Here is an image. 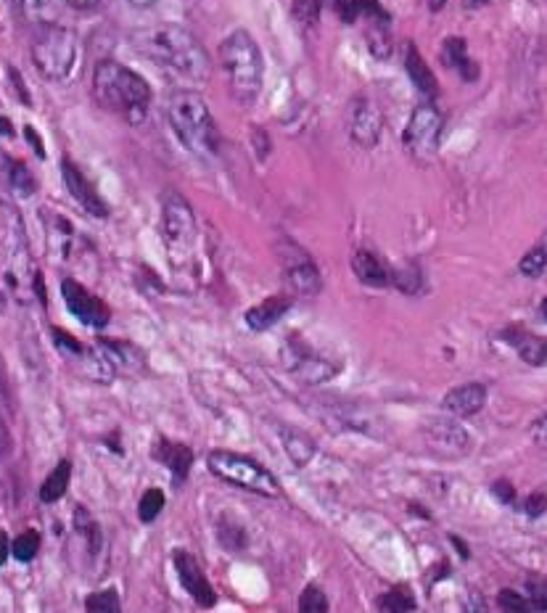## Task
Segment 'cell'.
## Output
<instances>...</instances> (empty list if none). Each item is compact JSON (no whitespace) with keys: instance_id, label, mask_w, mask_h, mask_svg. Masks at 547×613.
I'll use <instances>...</instances> for the list:
<instances>
[{"instance_id":"1","label":"cell","mask_w":547,"mask_h":613,"mask_svg":"<svg viewBox=\"0 0 547 613\" xmlns=\"http://www.w3.org/2000/svg\"><path fill=\"white\" fill-rule=\"evenodd\" d=\"M133 45L151 64L175 74L180 80L207 82L212 74L207 48L196 40V35L178 24H159L151 30L135 32Z\"/></svg>"},{"instance_id":"2","label":"cell","mask_w":547,"mask_h":613,"mask_svg":"<svg viewBox=\"0 0 547 613\" xmlns=\"http://www.w3.org/2000/svg\"><path fill=\"white\" fill-rule=\"evenodd\" d=\"M93 96L106 111L127 119L130 125L146 122L151 88L141 74H135L133 69L119 64V61H98L96 72H93Z\"/></svg>"},{"instance_id":"3","label":"cell","mask_w":547,"mask_h":613,"mask_svg":"<svg viewBox=\"0 0 547 613\" xmlns=\"http://www.w3.org/2000/svg\"><path fill=\"white\" fill-rule=\"evenodd\" d=\"M167 122H170L172 133L178 135V141L193 156L209 159V156L217 154L220 135H217L212 111H209L207 101L199 93H193V90L170 93V98H167Z\"/></svg>"},{"instance_id":"4","label":"cell","mask_w":547,"mask_h":613,"mask_svg":"<svg viewBox=\"0 0 547 613\" xmlns=\"http://www.w3.org/2000/svg\"><path fill=\"white\" fill-rule=\"evenodd\" d=\"M222 69L228 74L230 93L238 104H254L265 80V61L259 45L246 30L230 32L220 43Z\"/></svg>"},{"instance_id":"5","label":"cell","mask_w":547,"mask_h":613,"mask_svg":"<svg viewBox=\"0 0 547 613\" xmlns=\"http://www.w3.org/2000/svg\"><path fill=\"white\" fill-rule=\"evenodd\" d=\"M32 64L45 80H67L77 64V35L61 24H40L32 37Z\"/></svg>"},{"instance_id":"6","label":"cell","mask_w":547,"mask_h":613,"mask_svg":"<svg viewBox=\"0 0 547 613\" xmlns=\"http://www.w3.org/2000/svg\"><path fill=\"white\" fill-rule=\"evenodd\" d=\"M209 471L215 473L217 479L228 481L233 487L249 489L254 495L262 497H278L281 495V487L278 481L273 479V473L265 471L262 466H257L252 458L246 455H238V452L228 450H215L207 458Z\"/></svg>"},{"instance_id":"7","label":"cell","mask_w":547,"mask_h":613,"mask_svg":"<svg viewBox=\"0 0 547 613\" xmlns=\"http://www.w3.org/2000/svg\"><path fill=\"white\" fill-rule=\"evenodd\" d=\"M444 119L439 114L437 106L421 104L418 109L410 114V122L405 127V146L410 154L421 156V159H429V156L437 154L439 135H442Z\"/></svg>"},{"instance_id":"8","label":"cell","mask_w":547,"mask_h":613,"mask_svg":"<svg viewBox=\"0 0 547 613\" xmlns=\"http://www.w3.org/2000/svg\"><path fill=\"white\" fill-rule=\"evenodd\" d=\"M162 230L172 249H188L196 236V217L191 204L178 191H164L162 196Z\"/></svg>"},{"instance_id":"9","label":"cell","mask_w":547,"mask_h":613,"mask_svg":"<svg viewBox=\"0 0 547 613\" xmlns=\"http://www.w3.org/2000/svg\"><path fill=\"white\" fill-rule=\"evenodd\" d=\"M283 362L286 368L294 373L296 378H302L307 384H323L328 378L336 376V365L326 357L315 355L304 341L291 339L286 347H283Z\"/></svg>"},{"instance_id":"10","label":"cell","mask_w":547,"mask_h":613,"mask_svg":"<svg viewBox=\"0 0 547 613\" xmlns=\"http://www.w3.org/2000/svg\"><path fill=\"white\" fill-rule=\"evenodd\" d=\"M423 436H426V444H429L431 450L444 455V458H463L471 450L468 431L460 423H455V415L431 421L426 431H423Z\"/></svg>"},{"instance_id":"11","label":"cell","mask_w":547,"mask_h":613,"mask_svg":"<svg viewBox=\"0 0 547 613\" xmlns=\"http://www.w3.org/2000/svg\"><path fill=\"white\" fill-rule=\"evenodd\" d=\"M61 296H64V302H67L69 312H72L80 323L90 325V328H104V325L109 323V307H106L98 296L82 289L80 283L72 281V278L61 283Z\"/></svg>"},{"instance_id":"12","label":"cell","mask_w":547,"mask_h":613,"mask_svg":"<svg viewBox=\"0 0 547 613\" xmlns=\"http://www.w3.org/2000/svg\"><path fill=\"white\" fill-rule=\"evenodd\" d=\"M381 127H384V117L378 106L365 96H357L349 104V135L360 148H373L381 138Z\"/></svg>"},{"instance_id":"13","label":"cell","mask_w":547,"mask_h":613,"mask_svg":"<svg viewBox=\"0 0 547 613\" xmlns=\"http://www.w3.org/2000/svg\"><path fill=\"white\" fill-rule=\"evenodd\" d=\"M61 175H64V183H67L69 196H72V199L77 201V204H80L88 215L109 217V207H106V201L98 196L93 183L82 175V170L72 162V159H64V162H61Z\"/></svg>"},{"instance_id":"14","label":"cell","mask_w":547,"mask_h":613,"mask_svg":"<svg viewBox=\"0 0 547 613\" xmlns=\"http://www.w3.org/2000/svg\"><path fill=\"white\" fill-rule=\"evenodd\" d=\"M175 571L183 584V590L191 595L201 608H212L217 603V595L209 584L207 574L201 571L199 561L191 553H175Z\"/></svg>"},{"instance_id":"15","label":"cell","mask_w":547,"mask_h":613,"mask_svg":"<svg viewBox=\"0 0 547 613\" xmlns=\"http://www.w3.org/2000/svg\"><path fill=\"white\" fill-rule=\"evenodd\" d=\"M484 405H487V386L484 384L455 386L442 402L444 413L455 415V418H471V415L481 413Z\"/></svg>"},{"instance_id":"16","label":"cell","mask_w":547,"mask_h":613,"mask_svg":"<svg viewBox=\"0 0 547 613\" xmlns=\"http://www.w3.org/2000/svg\"><path fill=\"white\" fill-rule=\"evenodd\" d=\"M154 460H159V463L170 468L175 484H183L193 466V452L188 450L185 444L170 442V439L159 436V442L154 444Z\"/></svg>"},{"instance_id":"17","label":"cell","mask_w":547,"mask_h":613,"mask_svg":"<svg viewBox=\"0 0 547 613\" xmlns=\"http://www.w3.org/2000/svg\"><path fill=\"white\" fill-rule=\"evenodd\" d=\"M286 283L296 296H318L320 294V273L310 257L299 254L296 262H286Z\"/></svg>"},{"instance_id":"18","label":"cell","mask_w":547,"mask_h":613,"mask_svg":"<svg viewBox=\"0 0 547 613\" xmlns=\"http://www.w3.org/2000/svg\"><path fill=\"white\" fill-rule=\"evenodd\" d=\"M352 270L360 278V283L370 286V289H386L392 283V270L386 267V262L378 254L360 249L352 259Z\"/></svg>"},{"instance_id":"19","label":"cell","mask_w":547,"mask_h":613,"mask_svg":"<svg viewBox=\"0 0 547 613\" xmlns=\"http://www.w3.org/2000/svg\"><path fill=\"white\" fill-rule=\"evenodd\" d=\"M0 178L8 185V191L16 193L19 199H27L37 191V180L30 172V167L19 159H11L8 154L0 151Z\"/></svg>"},{"instance_id":"20","label":"cell","mask_w":547,"mask_h":613,"mask_svg":"<svg viewBox=\"0 0 547 613\" xmlns=\"http://www.w3.org/2000/svg\"><path fill=\"white\" fill-rule=\"evenodd\" d=\"M442 64L447 69H455L466 82L479 80V64H474L471 56H468L466 40H463V37H447V40H444Z\"/></svg>"},{"instance_id":"21","label":"cell","mask_w":547,"mask_h":613,"mask_svg":"<svg viewBox=\"0 0 547 613\" xmlns=\"http://www.w3.org/2000/svg\"><path fill=\"white\" fill-rule=\"evenodd\" d=\"M289 310L291 296H270V299L259 302L257 307L246 312V325H249L252 331H267V328H273Z\"/></svg>"},{"instance_id":"22","label":"cell","mask_w":547,"mask_h":613,"mask_svg":"<svg viewBox=\"0 0 547 613\" xmlns=\"http://www.w3.org/2000/svg\"><path fill=\"white\" fill-rule=\"evenodd\" d=\"M405 69H407V77H410V82H413L415 88L421 90L423 96H437L439 93L437 77H434V72L429 69L426 59H423L421 51H418L413 43L407 45V51H405Z\"/></svg>"},{"instance_id":"23","label":"cell","mask_w":547,"mask_h":613,"mask_svg":"<svg viewBox=\"0 0 547 613\" xmlns=\"http://www.w3.org/2000/svg\"><path fill=\"white\" fill-rule=\"evenodd\" d=\"M503 339L511 344L518 352V357L529 365H542L547 360V339L540 336H532V333L521 331V328H513V331H505Z\"/></svg>"},{"instance_id":"24","label":"cell","mask_w":547,"mask_h":613,"mask_svg":"<svg viewBox=\"0 0 547 613\" xmlns=\"http://www.w3.org/2000/svg\"><path fill=\"white\" fill-rule=\"evenodd\" d=\"M69 479H72V463H69V460H61L59 466L48 473V479L43 481V487H40V500H43L45 505L61 500V497L67 495Z\"/></svg>"},{"instance_id":"25","label":"cell","mask_w":547,"mask_h":613,"mask_svg":"<svg viewBox=\"0 0 547 613\" xmlns=\"http://www.w3.org/2000/svg\"><path fill=\"white\" fill-rule=\"evenodd\" d=\"M281 439H283V447H286V452H289V458L294 466H307L312 458H315V442H312L310 436H304L302 431L296 429H281Z\"/></svg>"},{"instance_id":"26","label":"cell","mask_w":547,"mask_h":613,"mask_svg":"<svg viewBox=\"0 0 547 613\" xmlns=\"http://www.w3.org/2000/svg\"><path fill=\"white\" fill-rule=\"evenodd\" d=\"M392 19H368V48L376 59H389L392 56V35H389Z\"/></svg>"},{"instance_id":"27","label":"cell","mask_w":547,"mask_h":613,"mask_svg":"<svg viewBox=\"0 0 547 613\" xmlns=\"http://www.w3.org/2000/svg\"><path fill=\"white\" fill-rule=\"evenodd\" d=\"M415 595L413 590L407 587V584H397V587H392L389 592H384L381 598H378V611L384 613H407V611H415Z\"/></svg>"},{"instance_id":"28","label":"cell","mask_w":547,"mask_h":613,"mask_svg":"<svg viewBox=\"0 0 547 613\" xmlns=\"http://www.w3.org/2000/svg\"><path fill=\"white\" fill-rule=\"evenodd\" d=\"M61 3H64V0H19L24 16H27L30 22H35L37 27H40V24L56 22V16H59L61 11Z\"/></svg>"},{"instance_id":"29","label":"cell","mask_w":547,"mask_h":613,"mask_svg":"<svg viewBox=\"0 0 547 613\" xmlns=\"http://www.w3.org/2000/svg\"><path fill=\"white\" fill-rule=\"evenodd\" d=\"M74 532L88 542L90 553H98V547H101V529H98V524L85 508H74Z\"/></svg>"},{"instance_id":"30","label":"cell","mask_w":547,"mask_h":613,"mask_svg":"<svg viewBox=\"0 0 547 613\" xmlns=\"http://www.w3.org/2000/svg\"><path fill=\"white\" fill-rule=\"evenodd\" d=\"M37 550H40V534L32 532V529L30 532H22L11 542V553H14V558L19 563H30L37 555Z\"/></svg>"},{"instance_id":"31","label":"cell","mask_w":547,"mask_h":613,"mask_svg":"<svg viewBox=\"0 0 547 613\" xmlns=\"http://www.w3.org/2000/svg\"><path fill=\"white\" fill-rule=\"evenodd\" d=\"M162 510H164L162 489H146L141 497V503H138V518H141L143 524H151Z\"/></svg>"},{"instance_id":"32","label":"cell","mask_w":547,"mask_h":613,"mask_svg":"<svg viewBox=\"0 0 547 613\" xmlns=\"http://www.w3.org/2000/svg\"><path fill=\"white\" fill-rule=\"evenodd\" d=\"M85 608L90 613H119V592L117 590H101L88 595L85 600Z\"/></svg>"},{"instance_id":"33","label":"cell","mask_w":547,"mask_h":613,"mask_svg":"<svg viewBox=\"0 0 547 613\" xmlns=\"http://www.w3.org/2000/svg\"><path fill=\"white\" fill-rule=\"evenodd\" d=\"M328 598L326 592L320 590L318 584H310L307 590L299 595V611L302 613H328Z\"/></svg>"},{"instance_id":"34","label":"cell","mask_w":547,"mask_h":613,"mask_svg":"<svg viewBox=\"0 0 547 613\" xmlns=\"http://www.w3.org/2000/svg\"><path fill=\"white\" fill-rule=\"evenodd\" d=\"M547 267V246H534L532 252L521 259L518 270L526 275V278H537V275L545 273Z\"/></svg>"},{"instance_id":"35","label":"cell","mask_w":547,"mask_h":613,"mask_svg":"<svg viewBox=\"0 0 547 613\" xmlns=\"http://www.w3.org/2000/svg\"><path fill=\"white\" fill-rule=\"evenodd\" d=\"M392 283H397L405 294H415L421 289V273L415 265L397 267V270H392Z\"/></svg>"},{"instance_id":"36","label":"cell","mask_w":547,"mask_h":613,"mask_svg":"<svg viewBox=\"0 0 547 613\" xmlns=\"http://www.w3.org/2000/svg\"><path fill=\"white\" fill-rule=\"evenodd\" d=\"M497 603H500V608H503V611H513V613L537 611L532 600L521 598V595H518L516 590H503V592H500V595H497Z\"/></svg>"},{"instance_id":"37","label":"cell","mask_w":547,"mask_h":613,"mask_svg":"<svg viewBox=\"0 0 547 613\" xmlns=\"http://www.w3.org/2000/svg\"><path fill=\"white\" fill-rule=\"evenodd\" d=\"M320 0H294V16L304 27H315L320 19Z\"/></svg>"},{"instance_id":"38","label":"cell","mask_w":547,"mask_h":613,"mask_svg":"<svg viewBox=\"0 0 547 613\" xmlns=\"http://www.w3.org/2000/svg\"><path fill=\"white\" fill-rule=\"evenodd\" d=\"M526 598L532 600L537 611H547V577H532L526 582Z\"/></svg>"},{"instance_id":"39","label":"cell","mask_w":547,"mask_h":613,"mask_svg":"<svg viewBox=\"0 0 547 613\" xmlns=\"http://www.w3.org/2000/svg\"><path fill=\"white\" fill-rule=\"evenodd\" d=\"M53 341H56V347L61 349V352H67V355H74V357H82L85 355V349H82V344L77 339H72V336H67L64 331H53Z\"/></svg>"},{"instance_id":"40","label":"cell","mask_w":547,"mask_h":613,"mask_svg":"<svg viewBox=\"0 0 547 613\" xmlns=\"http://www.w3.org/2000/svg\"><path fill=\"white\" fill-rule=\"evenodd\" d=\"M8 80L14 82V88H16V96L22 98V104L24 106H30L32 101H30V93H27V85H24V80H22V74L16 72L14 67H8Z\"/></svg>"},{"instance_id":"41","label":"cell","mask_w":547,"mask_h":613,"mask_svg":"<svg viewBox=\"0 0 547 613\" xmlns=\"http://www.w3.org/2000/svg\"><path fill=\"white\" fill-rule=\"evenodd\" d=\"M545 508H547V497L545 495H532L529 500H526V516H532V518L542 516V513H545Z\"/></svg>"},{"instance_id":"42","label":"cell","mask_w":547,"mask_h":613,"mask_svg":"<svg viewBox=\"0 0 547 613\" xmlns=\"http://www.w3.org/2000/svg\"><path fill=\"white\" fill-rule=\"evenodd\" d=\"M492 492H495L497 500H503V503H513V500H516V492H513L511 481H497L495 487H492Z\"/></svg>"},{"instance_id":"43","label":"cell","mask_w":547,"mask_h":613,"mask_svg":"<svg viewBox=\"0 0 547 613\" xmlns=\"http://www.w3.org/2000/svg\"><path fill=\"white\" fill-rule=\"evenodd\" d=\"M8 452H11V431H8V426L0 418V458H6Z\"/></svg>"},{"instance_id":"44","label":"cell","mask_w":547,"mask_h":613,"mask_svg":"<svg viewBox=\"0 0 547 613\" xmlns=\"http://www.w3.org/2000/svg\"><path fill=\"white\" fill-rule=\"evenodd\" d=\"M24 135H27V141H30V146L35 148V154L40 156V159H43L45 148H43V141H40V135H37L35 130H32V127H24Z\"/></svg>"},{"instance_id":"45","label":"cell","mask_w":547,"mask_h":613,"mask_svg":"<svg viewBox=\"0 0 547 613\" xmlns=\"http://www.w3.org/2000/svg\"><path fill=\"white\" fill-rule=\"evenodd\" d=\"M532 431H534V439H537V442L547 444V415H542L540 421L534 423Z\"/></svg>"},{"instance_id":"46","label":"cell","mask_w":547,"mask_h":613,"mask_svg":"<svg viewBox=\"0 0 547 613\" xmlns=\"http://www.w3.org/2000/svg\"><path fill=\"white\" fill-rule=\"evenodd\" d=\"M8 553H11V542H8L6 532H0V569H3V563L8 561Z\"/></svg>"},{"instance_id":"47","label":"cell","mask_w":547,"mask_h":613,"mask_svg":"<svg viewBox=\"0 0 547 613\" xmlns=\"http://www.w3.org/2000/svg\"><path fill=\"white\" fill-rule=\"evenodd\" d=\"M69 6L77 8V11H90V8H96L101 0H67Z\"/></svg>"},{"instance_id":"48","label":"cell","mask_w":547,"mask_h":613,"mask_svg":"<svg viewBox=\"0 0 547 613\" xmlns=\"http://www.w3.org/2000/svg\"><path fill=\"white\" fill-rule=\"evenodd\" d=\"M133 8H154L159 0H127Z\"/></svg>"},{"instance_id":"49","label":"cell","mask_w":547,"mask_h":613,"mask_svg":"<svg viewBox=\"0 0 547 613\" xmlns=\"http://www.w3.org/2000/svg\"><path fill=\"white\" fill-rule=\"evenodd\" d=\"M0 135H14V125L6 117H0Z\"/></svg>"},{"instance_id":"50","label":"cell","mask_w":547,"mask_h":613,"mask_svg":"<svg viewBox=\"0 0 547 613\" xmlns=\"http://www.w3.org/2000/svg\"><path fill=\"white\" fill-rule=\"evenodd\" d=\"M489 0H463V6L466 8H481V6H487Z\"/></svg>"},{"instance_id":"51","label":"cell","mask_w":547,"mask_h":613,"mask_svg":"<svg viewBox=\"0 0 547 613\" xmlns=\"http://www.w3.org/2000/svg\"><path fill=\"white\" fill-rule=\"evenodd\" d=\"M447 6V0H429V8L437 14V11H442V8Z\"/></svg>"},{"instance_id":"52","label":"cell","mask_w":547,"mask_h":613,"mask_svg":"<svg viewBox=\"0 0 547 613\" xmlns=\"http://www.w3.org/2000/svg\"><path fill=\"white\" fill-rule=\"evenodd\" d=\"M542 318H545V323H547V299L542 302Z\"/></svg>"}]
</instances>
